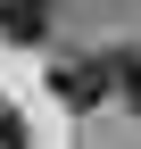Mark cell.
Masks as SVG:
<instances>
[{
  "label": "cell",
  "mask_w": 141,
  "mask_h": 149,
  "mask_svg": "<svg viewBox=\"0 0 141 149\" xmlns=\"http://www.w3.org/2000/svg\"><path fill=\"white\" fill-rule=\"evenodd\" d=\"M50 0H0V33H8V42H42V33H50Z\"/></svg>",
  "instance_id": "cell-2"
},
{
  "label": "cell",
  "mask_w": 141,
  "mask_h": 149,
  "mask_svg": "<svg viewBox=\"0 0 141 149\" xmlns=\"http://www.w3.org/2000/svg\"><path fill=\"white\" fill-rule=\"evenodd\" d=\"M50 74H58V100H66V108H100V100H116V91H125L116 50H100V58H58Z\"/></svg>",
  "instance_id": "cell-1"
},
{
  "label": "cell",
  "mask_w": 141,
  "mask_h": 149,
  "mask_svg": "<svg viewBox=\"0 0 141 149\" xmlns=\"http://www.w3.org/2000/svg\"><path fill=\"white\" fill-rule=\"evenodd\" d=\"M116 74H125V108L141 116V50H116Z\"/></svg>",
  "instance_id": "cell-3"
},
{
  "label": "cell",
  "mask_w": 141,
  "mask_h": 149,
  "mask_svg": "<svg viewBox=\"0 0 141 149\" xmlns=\"http://www.w3.org/2000/svg\"><path fill=\"white\" fill-rule=\"evenodd\" d=\"M0 149H25V124H17L8 108H0Z\"/></svg>",
  "instance_id": "cell-4"
}]
</instances>
